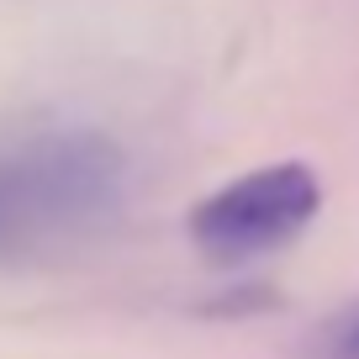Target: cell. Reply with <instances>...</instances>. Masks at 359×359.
<instances>
[{"label": "cell", "instance_id": "obj_1", "mask_svg": "<svg viewBox=\"0 0 359 359\" xmlns=\"http://www.w3.org/2000/svg\"><path fill=\"white\" fill-rule=\"evenodd\" d=\"M127 201V154L90 127L0 133V264L85 243Z\"/></svg>", "mask_w": 359, "mask_h": 359}, {"label": "cell", "instance_id": "obj_2", "mask_svg": "<svg viewBox=\"0 0 359 359\" xmlns=\"http://www.w3.org/2000/svg\"><path fill=\"white\" fill-rule=\"evenodd\" d=\"M317 212H323L317 169L302 158H275L201 196L185 217V233L217 264H248V259L291 248L317 222Z\"/></svg>", "mask_w": 359, "mask_h": 359}, {"label": "cell", "instance_id": "obj_3", "mask_svg": "<svg viewBox=\"0 0 359 359\" xmlns=\"http://www.w3.org/2000/svg\"><path fill=\"white\" fill-rule=\"evenodd\" d=\"M327 359H359V306L327 333Z\"/></svg>", "mask_w": 359, "mask_h": 359}]
</instances>
